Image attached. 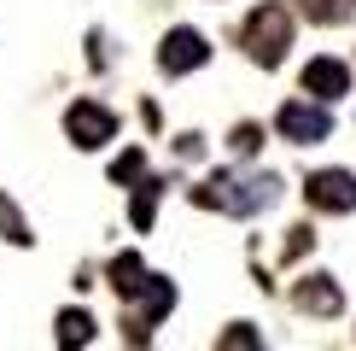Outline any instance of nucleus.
<instances>
[{"label":"nucleus","mask_w":356,"mask_h":351,"mask_svg":"<svg viewBox=\"0 0 356 351\" xmlns=\"http://www.w3.org/2000/svg\"><path fill=\"white\" fill-rule=\"evenodd\" d=\"M193 199L211 205V211H228V217H257V211H269V205L280 199V182L263 176V170H251V176H211L204 187H193Z\"/></svg>","instance_id":"obj_1"},{"label":"nucleus","mask_w":356,"mask_h":351,"mask_svg":"<svg viewBox=\"0 0 356 351\" xmlns=\"http://www.w3.org/2000/svg\"><path fill=\"white\" fill-rule=\"evenodd\" d=\"M263 340H257V328H251V322H234L228 334H222V351H257Z\"/></svg>","instance_id":"obj_15"},{"label":"nucleus","mask_w":356,"mask_h":351,"mask_svg":"<svg viewBox=\"0 0 356 351\" xmlns=\"http://www.w3.org/2000/svg\"><path fill=\"white\" fill-rule=\"evenodd\" d=\"M292 47V18H286V6H257L245 18V53L257 58V65H280Z\"/></svg>","instance_id":"obj_2"},{"label":"nucleus","mask_w":356,"mask_h":351,"mask_svg":"<svg viewBox=\"0 0 356 351\" xmlns=\"http://www.w3.org/2000/svg\"><path fill=\"white\" fill-rule=\"evenodd\" d=\"M140 170H146V153H140V146H129V153L111 164V182H140Z\"/></svg>","instance_id":"obj_14"},{"label":"nucleus","mask_w":356,"mask_h":351,"mask_svg":"<svg viewBox=\"0 0 356 351\" xmlns=\"http://www.w3.org/2000/svg\"><path fill=\"white\" fill-rule=\"evenodd\" d=\"M65 135H70V146H82V153H99V146L117 135V117L106 106H94V100H76V106L65 111Z\"/></svg>","instance_id":"obj_4"},{"label":"nucleus","mask_w":356,"mask_h":351,"mask_svg":"<svg viewBox=\"0 0 356 351\" xmlns=\"http://www.w3.org/2000/svg\"><path fill=\"white\" fill-rule=\"evenodd\" d=\"M292 304L309 311V316H339L345 311V292L333 287V275H304V281L292 287Z\"/></svg>","instance_id":"obj_8"},{"label":"nucleus","mask_w":356,"mask_h":351,"mask_svg":"<svg viewBox=\"0 0 356 351\" xmlns=\"http://www.w3.org/2000/svg\"><path fill=\"white\" fill-rule=\"evenodd\" d=\"M140 281H146V263H140L135 252H117V258H111V287L123 292V299H135Z\"/></svg>","instance_id":"obj_10"},{"label":"nucleus","mask_w":356,"mask_h":351,"mask_svg":"<svg viewBox=\"0 0 356 351\" xmlns=\"http://www.w3.org/2000/svg\"><path fill=\"white\" fill-rule=\"evenodd\" d=\"M135 304H140V316H135V334L123 328V340H135V345H146V328H152L158 316L175 304V281H164V275H146L140 281V292H135Z\"/></svg>","instance_id":"obj_7"},{"label":"nucleus","mask_w":356,"mask_h":351,"mask_svg":"<svg viewBox=\"0 0 356 351\" xmlns=\"http://www.w3.org/2000/svg\"><path fill=\"white\" fill-rule=\"evenodd\" d=\"M304 199L316 205V211L345 217V211H356V176H350V170H316V176L304 182Z\"/></svg>","instance_id":"obj_5"},{"label":"nucleus","mask_w":356,"mask_h":351,"mask_svg":"<svg viewBox=\"0 0 356 351\" xmlns=\"http://www.w3.org/2000/svg\"><path fill=\"white\" fill-rule=\"evenodd\" d=\"M94 340V316L88 311H58V345H88Z\"/></svg>","instance_id":"obj_11"},{"label":"nucleus","mask_w":356,"mask_h":351,"mask_svg":"<svg viewBox=\"0 0 356 351\" xmlns=\"http://www.w3.org/2000/svg\"><path fill=\"white\" fill-rule=\"evenodd\" d=\"M158 187H164V182H140V187H135V228H152V211H158Z\"/></svg>","instance_id":"obj_13"},{"label":"nucleus","mask_w":356,"mask_h":351,"mask_svg":"<svg viewBox=\"0 0 356 351\" xmlns=\"http://www.w3.org/2000/svg\"><path fill=\"white\" fill-rule=\"evenodd\" d=\"M257 146H263V129H257V123H240V129H234V153H240V158H251Z\"/></svg>","instance_id":"obj_17"},{"label":"nucleus","mask_w":356,"mask_h":351,"mask_svg":"<svg viewBox=\"0 0 356 351\" xmlns=\"http://www.w3.org/2000/svg\"><path fill=\"white\" fill-rule=\"evenodd\" d=\"M275 129L286 135L292 146H309V141H327L333 135V117H327V100H286L275 117Z\"/></svg>","instance_id":"obj_3"},{"label":"nucleus","mask_w":356,"mask_h":351,"mask_svg":"<svg viewBox=\"0 0 356 351\" xmlns=\"http://www.w3.org/2000/svg\"><path fill=\"white\" fill-rule=\"evenodd\" d=\"M309 24H339V0H298Z\"/></svg>","instance_id":"obj_16"},{"label":"nucleus","mask_w":356,"mask_h":351,"mask_svg":"<svg viewBox=\"0 0 356 351\" xmlns=\"http://www.w3.org/2000/svg\"><path fill=\"white\" fill-rule=\"evenodd\" d=\"M204 58H211V47H204L199 29H170L164 47H158V65H164L170 77H187V70H199Z\"/></svg>","instance_id":"obj_6"},{"label":"nucleus","mask_w":356,"mask_h":351,"mask_svg":"<svg viewBox=\"0 0 356 351\" xmlns=\"http://www.w3.org/2000/svg\"><path fill=\"white\" fill-rule=\"evenodd\" d=\"M304 94H309V100H339V94H350V70L339 65V58H309V65H304Z\"/></svg>","instance_id":"obj_9"},{"label":"nucleus","mask_w":356,"mask_h":351,"mask_svg":"<svg viewBox=\"0 0 356 351\" xmlns=\"http://www.w3.org/2000/svg\"><path fill=\"white\" fill-rule=\"evenodd\" d=\"M0 234H6L12 246H29V240H35V234H29V223L18 217V205H12L6 194H0Z\"/></svg>","instance_id":"obj_12"}]
</instances>
